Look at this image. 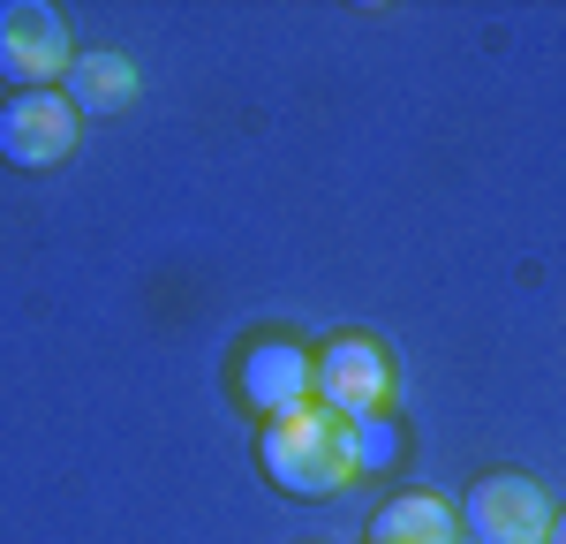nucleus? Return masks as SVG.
I'll list each match as a JSON object with an SVG mask.
<instances>
[{"label":"nucleus","instance_id":"obj_1","mask_svg":"<svg viewBox=\"0 0 566 544\" xmlns=\"http://www.w3.org/2000/svg\"><path fill=\"white\" fill-rule=\"evenodd\" d=\"M258 461H264V477H272L280 492H295V499H325V492H340L348 477H363V461H355V423L333 416V408H317V401L272 416L264 439H258Z\"/></svg>","mask_w":566,"mask_h":544},{"label":"nucleus","instance_id":"obj_2","mask_svg":"<svg viewBox=\"0 0 566 544\" xmlns=\"http://www.w3.org/2000/svg\"><path fill=\"white\" fill-rule=\"evenodd\" d=\"M386 394H392V370H386V348L363 341V333H340L310 356V401L348 416V423H370L386 416Z\"/></svg>","mask_w":566,"mask_h":544},{"label":"nucleus","instance_id":"obj_3","mask_svg":"<svg viewBox=\"0 0 566 544\" xmlns=\"http://www.w3.org/2000/svg\"><path fill=\"white\" fill-rule=\"evenodd\" d=\"M76 69V45H69V15L45 8V0H8L0 8V76L23 91H53Z\"/></svg>","mask_w":566,"mask_h":544},{"label":"nucleus","instance_id":"obj_4","mask_svg":"<svg viewBox=\"0 0 566 544\" xmlns=\"http://www.w3.org/2000/svg\"><path fill=\"white\" fill-rule=\"evenodd\" d=\"M552 499L536 477H483L469 484V506H461V522H469V537L476 544H552Z\"/></svg>","mask_w":566,"mask_h":544},{"label":"nucleus","instance_id":"obj_5","mask_svg":"<svg viewBox=\"0 0 566 544\" xmlns=\"http://www.w3.org/2000/svg\"><path fill=\"white\" fill-rule=\"evenodd\" d=\"M76 106L69 91H15L0 106V159L8 167H61L76 151Z\"/></svg>","mask_w":566,"mask_h":544},{"label":"nucleus","instance_id":"obj_6","mask_svg":"<svg viewBox=\"0 0 566 544\" xmlns=\"http://www.w3.org/2000/svg\"><path fill=\"white\" fill-rule=\"evenodd\" d=\"M242 394L264 408V423L287 416V408H303L310 401V356L295 341H258V348L242 356Z\"/></svg>","mask_w":566,"mask_h":544},{"label":"nucleus","instance_id":"obj_7","mask_svg":"<svg viewBox=\"0 0 566 544\" xmlns=\"http://www.w3.org/2000/svg\"><path fill=\"white\" fill-rule=\"evenodd\" d=\"M453 537H461V514H453L438 492L386 499L378 522H370V544H453Z\"/></svg>","mask_w":566,"mask_h":544},{"label":"nucleus","instance_id":"obj_8","mask_svg":"<svg viewBox=\"0 0 566 544\" xmlns=\"http://www.w3.org/2000/svg\"><path fill=\"white\" fill-rule=\"evenodd\" d=\"M61 91H69L76 114H122L136 98V69L122 53H76V69L61 76Z\"/></svg>","mask_w":566,"mask_h":544},{"label":"nucleus","instance_id":"obj_9","mask_svg":"<svg viewBox=\"0 0 566 544\" xmlns=\"http://www.w3.org/2000/svg\"><path fill=\"white\" fill-rule=\"evenodd\" d=\"M355 461H363V469H378V461H392V423H386V416L355 423Z\"/></svg>","mask_w":566,"mask_h":544},{"label":"nucleus","instance_id":"obj_10","mask_svg":"<svg viewBox=\"0 0 566 544\" xmlns=\"http://www.w3.org/2000/svg\"><path fill=\"white\" fill-rule=\"evenodd\" d=\"M552 544H566V514H552Z\"/></svg>","mask_w":566,"mask_h":544}]
</instances>
